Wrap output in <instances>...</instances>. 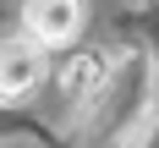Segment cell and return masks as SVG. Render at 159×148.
<instances>
[{
    "mask_svg": "<svg viewBox=\"0 0 159 148\" xmlns=\"http://www.w3.org/2000/svg\"><path fill=\"white\" fill-rule=\"evenodd\" d=\"M22 33L39 49H66L82 33V0H28L22 6Z\"/></svg>",
    "mask_w": 159,
    "mask_h": 148,
    "instance_id": "6da1fadb",
    "label": "cell"
},
{
    "mask_svg": "<svg viewBox=\"0 0 159 148\" xmlns=\"http://www.w3.org/2000/svg\"><path fill=\"white\" fill-rule=\"evenodd\" d=\"M39 82H44V49L33 44L28 33L22 38H0V93L28 99Z\"/></svg>",
    "mask_w": 159,
    "mask_h": 148,
    "instance_id": "7a4b0ae2",
    "label": "cell"
}]
</instances>
